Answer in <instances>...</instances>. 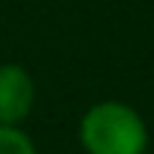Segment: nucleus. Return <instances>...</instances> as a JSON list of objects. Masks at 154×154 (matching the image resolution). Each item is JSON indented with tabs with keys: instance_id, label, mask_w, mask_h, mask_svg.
Wrapping results in <instances>:
<instances>
[{
	"instance_id": "f257e3e1",
	"label": "nucleus",
	"mask_w": 154,
	"mask_h": 154,
	"mask_svg": "<svg viewBox=\"0 0 154 154\" xmlns=\"http://www.w3.org/2000/svg\"><path fill=\"white\" fill-rule=\"evenodd\" d=\"M79 142L88 154H145L148 124L130 103L103 100L82 115Z\"/></svg>"
},
{
	"instance_id": "7ed1b4c3",
	"label": "nucleus",
	"mask_w": 154,
	"mask_h": 154,
	"mask_svg": "<svg viewBox=\"0 0 154 154\" xmlns=\"http://www.w3.org/2000/svg\"><path fill=\"white\" fill-rule=\"evenodd\" d=\"M0 154H39V151L21 127L0 124Z\"/></svg>"
},
{
	"instance_id": "f03ea898",
	"label": "nucleus",
	"mask_w": 154,
	"mask_h": 154,
	"mask_svg": "<svg viewBox=\"0 0 154 154\" xmlns=\"http://www.w3.org/2000/svg\"><path fill=\"white\" fill-rule=\"evenodd\" d=\"M36 85L21 63H0V124H15L33 112Z\"/></svg>"
}]
</instances>
